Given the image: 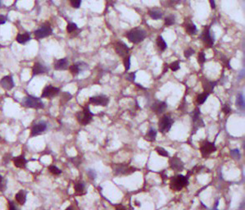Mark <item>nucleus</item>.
<instances>
[{
    "instance_id": "2f4dec72",
    "label": "nucleus",
    "mask_w": 245,
    "mask_h": 210,
    "mask_svg": "<svg viewBox=\"0 0 245 210\" xmlns=\"http://www.w3.org/2000/svg\"><path fill=\"white\" fill-rule=\"evenodd\" d=\"M155 151L157 153V154H159L160 156H162V157H168V156H169V153H168V152H167L164 148L156 147Z\"/></svg>"
},
{
    "instance_id": "a878e982",
    "label": "nucleus",
    "mask_w": 245,
    "mask_h": 210,
    "mask_svg": "<svg viewBox=\"0 0 245 210\" xmlns=\"http://www.w3.org/2000/svg\"><path fill=\"white\" fill-rule=\"evenodd\" d=\"M157 45L158 46V48L164 51L167 48V44L166 41L164 40V39L162 36H158L157 39Z\"/></svg>"
},
{
    "instance_id": "6e6552de",
    "label": "nucleus",
    "mask_w": 245,
    "mask_h": 210,
    "mask_svg": "<svg viewBox=\"0 0 245 210\" xmlns=\"http://www.w3.org/2000/svg\"><path fill=\"white\" fill-rule=\"evenodd\" d=\"M89 103L91 104L95 105V106H103V107H105V106H107V105L108 104V103H109V98L103 95L93 96V97L89 98Z\"/></svg>"
},
{
    "instance_id": "412c9836",
    "label": "nucleus",
    "mask_w": 245,
    "mask_h": 210,
    "mask_svg": "<svg viewBox=\"0 0 245 210\" xmlns=\"http://www.w3.org/2000/svg\"><path fill=\"white\" fill-rule=\"evenodd\" d=\"M46 72H47V68L44 65H42L39 63L34 64L33 68H32V72L34 75H39V74L44 73Z\"/></svg>"
},
{
    "instance_id": "3c124183",
    "label": "nucleus",
    "mask_w": 245,
    "mask_h": 210,
    "mask_svg": "<svg viewBox=\"0 0 245 210\" xmlns=\"http://www.w3.org/2000/svg\"><path fill=\"white\" fill-rule=\"evenodd\" d=\"M116 210H126V209H125V207H123V206L120 205V206H117V207L116 208Z\"/></svg>"
},
{
    "instance_id": "c9c22d12",
    "label": "nucleus",
    "mask_w": 245,
    "mask_h": 210,
    "mask_svg": "<svg viewBox=\"0 0 245 210\" xmlns=\"http://www.w3.org/2000/svg\"><path fill=\"white\" fill-rule=\"evenodd\" d=\"M169 67H170L171 70L173 71V72H176V71H178L179 69L180 68V63H179V61L173 62V63L170 64V66H169Z\"/></svg>"
},
{
    "instance_id": "473e14b6",
    "label": "nucleus",
    "mask_w": 245,
    "mask_h": 210,
    "mask_svg": "<svg viewBox=\"0 0 245 210\" xmlns=\"http://www.w3.org/2000/svg\"><path fill=\"white\" fill-rule=\"evenodd\" d=\"M48 170H49V172H50L51 173L53 174V175H55V176L60 175V174L62 173V170H61V169H59V168H57V167H56V166H54V165L49 166Z\"/></svg>"
},
{
    "instance_id": "6ab92c4d",
    "label": "nucleus",
    "mask_w": 245,
    "mask_h": 210,
    "mask_svg": "<svg viewBox=\"0 0 245 210\" xmlns=\"http://www.w3.org/2000/svg\"><path fill=\"white\" fill-rule=\"evenodd\" d=\"M13 163L15 165V167L18 168H25L26 167V158L24 157V155H20L18 157H16L13 160Z\"/></svg>"
},
{
    "instance_id": "e433bc0d",
    "label": "nucleus",
    "mask_w": 245,
    "mask_h": 210,
    "mask_svg": "<svg viewBox=\"0 0 245 210\" xmlns=\"http://www.w3.org/2000/svg\"><path fill=\"white\" fill-rule=\"evenodd\" d=\"M198 118H200V109L197 108H195L194 111L193 112V114H192V120L193 121H195L198 120Z\"/></svg>"
},
{
    "instance_id": "0eeeda50",
    "label": "nucleus",
    "mask_w": 245,
    "mask_h": 210,
    "mask_svg": "<svg viewBox=\"0 0 245 210\" xmlns=\"http://www.w3.org/2000/svg\"><path fill=\"white\" fill-rule=\"evenodd\" d=\"M216 147L212 142L205 140L200 145V152L203 158L208 157L212 153L216 152Z\"/></svg>"
},
{
    "instance_id": "4be33fe9",
    "label": "nucleus",
    "mask_w": 245,
    "mask_h": 210,
    "mask_svg": "<svg viewBox=\"0 0 245 210\" xmlns=\"http://www.w3.org/2000/svg\"><path fill=\"white\" fill-rule=\"evenodd\" d=\"M157 135V132L155 129H150L144 136V140L148 142H153L156 140V137Z\"/></svg>"
},
{
    "instance_id": "4c0bfd02",
    "label": "nucleus",
    "mask_w": 245,
    "mask_h": 210,
    "mask_svg": "<svg viewBox=\"0 0 245 210\" xmlns=\"http://www.w3.org/2000/svg\"><path fill=\"white\" fill-rule=\"evenodd\" d=\"M230 155L234 158H235V159H240V157H241L240 150L237 149H231V150H230Z\"/></svg>"
},
{
    "instance_id": "f257e3e1",
    "label": "nucleus",
    "mask_w": 245,
    "mask_h": 210,
    "mask_svg": "<svg viewBox=\"0 0 245 210\" xmlns=\"http://www.w3.org/2000/svg\"><path fill=\"white\" fill-rule=\"evenodd\" d=\"M189 183V178L183 175H176L170 181V188L175 191H180Z\"/></svg>"
},
{
    "instance_id": "a18cd8bd",
    "label": "nucleus",
    "mask_w": 245,
    "mask_h": 210,
    "mask_svg": "<svg viewBox=\"0 0 245 210\" xmlns=\"http://www.w3.org/2000/svg\"><path fill=\"white\" fill-rule=\"evenodd\" d=\"M222 112H224L225 114H228L231 112V108L228 104H225L224 107L222 108Z\"/></svg>"
},
{
    "instance_id": "ddd939ff",
    "label": "nucleus",
    "mask_w": 245,
    "mask_h": 210,
    "mask_svg": "<svg viewBox=\"0 0 245 210\" xmlns=\"http://www.w3.org/2000/svg\"><path fill=\"white\" fill-rule=\"evenodd\" d=\"M47 124L44 121H40L38 122L35 125H34L31 128V136H36L42 134L43 132L47 130Z\"/></svg>"
},
{
    "instance_id": "7ed1b4c3",
    "label": "nucleus",
    "mask_w": 245,
    "mask_h": 210,
    "mask_svg": "<svg viewBox=\"0 0 245 210\" xmlns=\"http://www.w3.org/2000/svg\"><path fill=\"white\" fill-rule=\"evenodd\" d=\"M135 172H136L135 168L124 163L114 164L112 166V172L115 176H128Z\"/></svg>"
},
{
    "instance_id": "a19ab883",
    "label": "nucleus",
    "mask_w": 245,
    "mask_h": 210,
    "mask_svg": "<svg viewBox=\"0 0 245 210\" xmlns=\"http://www.w3.org/2000/svg\"><path fill=\"white\" fill-rule=\"evenodd\" d=\"M206 61V57H205V54H204L203 52H200L198 53V62L200 64H203Z\"/></svg>"
},
{
    "instance_id": "aec40b11",
    "label": "nucleus",
    "mask_w": 245,
    "mask_h": 210,
    "mask_svg": "<svg viewBox=\"0 0 245 210\" xmlns=\"http://www.w3.org/2000/svg\"><path fill=\"white\" fill-rule=\"evenodd\" d=\"M16 202L21 205H24L26 202V191H25L24 190H21L19 192H17L16 194Z\"/></svg>"
},
{
    "instance_id": "49530a36",
    "label": "nucleus",
    "mask_w": 245,
    "mask_h": 210,
    "mask_svg": "<svg viewBox=\"0 0 245 210\" xmlns=\"http://www.w3.org/2000/svg\"><path fill=\"white\" fill-rule=\"evenodd\" d=\"M8 210H19L17 209L15 204L13 202H9L8 203Z\"/></svg>"
},
{
    "instance_id": "2eb2a0df",
    "label": "nucleus",
    "mask_w": 245,
    "mask_h": 210,
    "mask_svg": "<svg viewBox=\"0 0 245 210\" xmlns=\"http://www.w3.org/2000/svg\"><path fill=\"white\" fill-rule=\"evenodd\" d=\"M152 110L156 114H162L167 108V104L163 101H156L152 105Z\"/></svg>"
},
{
    "instance_id": "79ce46f5",
    "label": "nucleus",
    "mask_w": 245,
    "mask_h": 210,
    "mask_svg": "<svg viewBox=\"0 0 245 210\" xmlns=\"http://www.w3.org/2000/svg\"><path fill=\"white\" fill-rule=\"evenodd\" d=\"M71 99V94H69L68 92H64V93H63V95H62V100H61V101L65 100L64 103H67V102L69 101Z\"/></svg>"
},
{
    "instance_id": "de8ad7c7",
    "label": "nucleus",
    "mask_w": 245,
    "mask_h": 210,
    "mask_svg": "<svg viewBox=\"0 0 245 210\" xmlns=\"http://www.w3.org/2000/svg\"><path fill=\"white\" fill-rule=\"evenodd\" d=\"M135 72H131V73L128 74V77H127V79H128L130 81H134L135 79Z\"/></svg>"
},
{
    "instance_id": "dca6fc26",
    "label": "nucleus",
    "mask_w": 245,
    "mask_h": 210,
    "mask_svg": "<svg viewBox=\"0 0 245 210\" xmlns=\"http://www.w3.org/2000/svg\"><path fill=\"white\" fill-rule=\"evenodd\" d=\"M201 38H202V40L203 41L204 44H206L207 45H208V47H212V46L213 45L214 40L213 38L212 37V35H211L209 28H206V29L204 30L203 34H202V35H201Z\"/></svg>"
},
{
    "instance_id": "20e7f679",
    "label": "nucleus",
    "mask_w": 245,
    "mask_h": 210,
    "mask_svg": "<svg viewBox=\"0 0 245 210\" xmlns=\"http://www.w3.org/2000/svg\"><path fill=\"white\" fill-rule=\"evenodd\" d=\"M94 117V113L91 112V111L88 107L84 108L82 111H80L76 113V119L78 122L82 126H86L89 124Z\"/></svg>"
},
{
    "instance_id": "37998d69",
    "label": "nucleus",
    "mask_w": 245,
    "mask_h": 210,
    "mask_svg": "<svg viewBox=\"0 0 245 210\" xmlns=\"http://www.w3.org/2000/svg\"><path fill=\"white\" fill-rule=\"evenodd\" d=\"M70 3L74 8H79L81 4V0H70Z\"/></svg>"
},
{
    "instance_id": "b1692460",
    "label": "nucleus",
    "mask_w": 245,
    "mask_h": 210,
    "mask_svg": "<svg viewBox=\"0 0 245 210\" xmlns=\"http://www.w3.org/2000/svg\"><path fill=\"white\" fill-rule=\"evenodd\" d=\"M74 190L76 194L78 195H82L85 194V185L83 182H76L74 185Z\"/></svg>"
},
{
    "instance_id": "423d86ee",
    "label": "nucleus",
    "mask_w": 245,
    "mask_h": 210,
    "mask_svg": "<svg viewBox=\"0 0 245 210\" xmlns=\"http://www.w3.org/2000/svg\"><path fill=\"white\" fill-rule=\"evenodd\" d=\"M173 122L174 121L170 116L164 115L160 118L158 121V130L162 134L169 132L173 125Z\"/></svg>"
},
{
    "instance_id": "9b49d317",
    "label": "nucleus",
    "mask_w": 245,
    "mask_h": 210,
    "mask_svg": "<svg viewBox=\"0 0 245 210\" xmlns=\"http://www.w3.org/2000/svg\"><path fill=\"white\" fill-rule=\"evenodd\" d=\"M169 165L172 170L176 172H181L184 169V163L178 157H172L169 159Z\"/></svg>"
},
{
    "instance_id": "bb28decb",
    "label": "nucleus",
    "mask_w": 245,
    "mask_h": 210,
    "mask_svg": "<svg viewBox=\"0 0 245 210\" xmlns=\"http://www.w3.org/2000/svg\"><path fill=\"white\" fill-rule=\"evenodd\" d=\"M185 30L189 35H194L197 32V27L193 23H187L185 26Z\"/></svg>"
},
{
    "instance_id": "72a5a7b5",
    "label": "nucleus",
    "mask_w": 245,
    "mask_h": 210,
    "mask_svg": "<svg viewBox=\"0 0 245 210\" xmlns=\"http://www.w3.org/2000/svg\"><path fill=\"white\" fill-rule=\"evenodd\" d=\"M165 25L167 26H172L175 23V16H168L165 18Z\"/></svg>"
},
{
    "instance_id": "ea45409f",
    "label": "nucleus",
    "mask_w": 245,
    "mask_h": 210,
    "mask_svg": "<svg viewBox=\"0 0 245 210\" xmlns=\"http://www.w3.org/2000/svg\"><path fill=\"white\" fill-rule=\"evenodd\" d=\"M87 175H88L89 179H91V180H95L96 177H97L96 172H95L94 170H93V169H89V170H87Z\"/></svg>"
},
{
    "instance_id": "4468645a",
    "label": "nucleus",
    "mask_w": 245,
    "mask_h": 210,
    "mask_svg": "<svg viewBox=\"0 0 245 210\" xmlns=\"http://www.w3.org/2000/svg\"><path fill=\"white\" fill-rule=\"evenodd\" d=\"M0 85L6 90H11L14 88V81L11 76H5L0 80Z\"/></svg>"
},
{
    "instance_id": "1a4fd4ad",
    "label": "nucleus",
    "mask_w": 245,
    "mask_h": 210,
    "mask_svg": "<svg viewBox=\"0 0 245 210\" xmlns=\"http://www.w3.org/2000/svg\"><path fill=\"white\" fill-rule=\"evenodd\" d=\"M52 33V28L49 26V25H47V26L43 25L39 29L36 30L34 34H35V38L36 40H40V39H43V38L49 36Z\"/></svg>"
},
{
    "instance_id": "f3484780",
    "label": "nucleus",
    "mask_w": 245,
    "mask_h": 210,
    "mask_svg": "<svg viewBox=\"0 0 245 210\" xmlns=\"http://www.w3.org/2000/svg\"><path fill=\"white\" fill-rule=\"evenodd\" d=\"M216 85V82H214L212 80H208L207 79H204L203 80V87L204 92L210 95L211 93H212L214 88Z\"/></svg>"
},
{
    "instance_id": "864d4df0",
    "label": "nucleus",
    "mask_w": 245,
    "mask_h": 210,
    "mask_svg": "<svg viewBox=\"0 0 245 210\" xmlns=\"http://www.w3.org/2000/svg\"><path fill=\"white\" fill-rule=\"evenodd\" d=\"M0 4H1V0H0Z\"/></svg>"
},
{
    "instance_id": "c03bdc74",
    "label": "nucleus",
    "mask_w": 245,
    "mask_h": 210,
    "mask_svg": "<svg viewBox=\"0 0 245 210\" xmlns=\"http://www.w3.org/2000/svg\"><path fill=\"white\" fill-rule=\"evenodd\" d=\"M194 53V50L192 48H188L184 51V57L186 58H189Z\"/></svg>"
},
{
    "instance_id": "f704fd0d",
    "label": "nucleus",
    "mask_w": 245,
    "mask_h": 210,
    "mask_svg": "<svg viewBox=\"0 0 245 210\" xmlns=\"http://www.w3.org/2000/svg\"><path fill=\"white\" fill-rule=\"evenodd\" d=\"M77 29H78L77 25L75 24V23H69L67 26V31L68 33H72L75 31H76Z\"/></svg>"
},
{
    "instance_id": "603ef678",
    "label": "nucleus",
    "mask_w": 245,
    "mask_h": 210,
    "mask_svg": "<svg viewBox=\"0 0 245 210\" xmlns=\"http://www.w3.org/2000/svg\"><path fill=\"white\" fill-rule=\"evenodd\" d=\"M65 210H74V209H73V208H72L71 206H69V207H67V209H66Z\"/></svg>"
},
{
    "instance_id": "8fccbe9b",
    "label": "nucleus",
    "mask_w": 245,
    "mask_h": 210,
    "mask_svg": "<svg viewBox=\"0 0 245 210\" xmlns=\"http://www.w3.org/2000/svg\"><path fill=\"white\" fill-rule=\"evenodd\" d=\"M209 2H210V4H211V7H212V8H215V7H216L215 0H209Z\"/></svg>"
},
{
    "instance_id": "9d476101",
    "label": "nucleus",
    "mask_w": 245,
    "mask_h": 210,
    "mask_svg": "<svg viewBox=\"0 0 245 210\" xmlns=\"http://www.w3.org/2000/svg\"><path fill=\"white\" fill-rule=\"evenodd\" d=\"M59 92L60 89L57 87H54L52 85H48L43 90L41 98H53L57 96L59 94Z\"/></svg>"
},
{
    "instance_id": "5701e85b",
    "label": "nucleus",
    "mask_w": 245,
    "mask_h": 210,
    "mask_svg": "<svg viewBox=\"0 0 245 210\" xmlns=\"http://www.w3.org/2000/svg\"><path fill=\"white\" fill-rule=\"evenodd\" d=\"M30 40H31V35L29 33L19 34L16 36V41L21 44H25Z\"/></svg>"
},
{
    "instance_id": "58836bf2",
    "label": "nucleus",
    "mask_w": 245,
    "mask_h": 210,
    "mask_svg": "<svg viewBox=\"0 0 245 210\" xmlns=\"http://www.w3.org/2000/svg\"><path fill=\"white\" fill-rule=\"evenodd\" d=\"M124 66H125V70L127 72L130 68H131V57H125V60H124Z\"/></svg>"
},
{
    "instance_id": "393cba45",
    "label": "nucleus",
    "mask_w": 245,
    "mask_h": 210,
    "mask_svg": "<svg viewBox=\"0 0 245 210\" xmlns=\"http://www.w3.org/2000/svg\"><path fill=\"white\" fill-rule=\"evenodd\" d=\"M148 15H149V16L151 17L152 19L158 20V19H160L162 16V13L160 11L153 9V10L148 11Z\"/></svg>"
},
{
    "instance_id": "c756f323",
    "label": "nucleus",
    "mask_w": 245,
    "mask_h": 210,
    "mask_svg": "<svg viewBox=\"0 0 245 210\" xmlns=\"http://www.w3.org/2000/svg\"><path fill=\"white\" fill-rule=\"evenodd\" d=\"M69 70H70L71 73L72 74L73 76H77V75L80 72V68H79V66L77 63H76V64H73V65L70 66Z\"/></svg>"
},
{
    "instance_id": "09e8293b",
    "label": "nucleus",
    "mask_w": 245,
    "mask_h": 210,
    "mask_svg": "<svg viewBox=\"0 0 245 210\" xmlns=\"http://www.w3.org/2000/svg\"><path fill=\"white\" fill-rule=\"evenodd\" d=\"M7 21V17L5 16H0V25L5 24Z\"/></svg>"
},
{
    "instance_id": "7c9ffc66",
    "label": "nucleus",
    "mask_w": 245,
    "mask_h": 210,
    "mask_svg": "<svg viewBox=\"0 0 245 210\" xmlns=\"http://www.w3.org/2000/svg\"><path fill=\"white\" fill-rule=\"evenodd\" d=\"M7 189V180L0 175V192H4Z\"/></svg>"
},
{
    "instance_id": "cd10ccee",
    "label": "nucleus",
    "mask_w": 245,
    "mask_h": 210,
    "mask_svg": "<svg viewBox=\"0 0 245 210\" xmlns=\"http://www.w3.org/2000/svg\"><path fill=\"white\" fill-rule=\"evenodd\" d=\"M208 94H207V93H205V92L203 93V94L198 95V97H197V103H198V104H204V103L206 102L207 99H208Z\"/></svg>"
},
{
    "instance_id": "c85d7f7f",
    "label": "nucleus",
    "mask_w": 245,
    "mask_h": 210,
    "mask_svg": "<svg viewBox=\"0 0 245 210\" xmlns=\"http://www.w3.org/2000/svg\"><path fill=\"white\" fill-rule=\"evenodd\" d=\"M236 105L238 108H244V97H243V95L242 94H239L238 96H237V99H236Z\"/></svg>"
},
{
    "instance_id": "a211bd4d",
    "label": "nucleus",
    "mask_w": 245,
    "mask_h": 210,
    "mask_svg": "<svg viewBox=\"0 0 245 210\" xmlns=\"http://www.w3.org/2000/svg\"><path fill=\"white\" fill-rule=\"evenodd\" d=\"M54 68L56 70H67L68 68V60L67 58H60L54 63Z\"/></svg>"
},
{
    "instance_id": "f8f14e48",
    "label": "nucleus",
    "mask_w": 245,
    "mask_h": 210,
    "mask_svg": "<svg viewBox=\"0 0 245 210\" xmlns=\"http://www.w3.org/2000/svg\"><path fill=\"white\" fill-rule=\"evenodd\" d=\"M115 50L119 56L122 57V58H125L129 54L130 48L127 47V45L125 44V43L119 41L115 45Z\"/></svg>"
},
{
    "instance_id": "39448f33",
    "label": "nucleus",
    "mask_w": 245,
    "mask_h": 210,
    "mask_svg": "<svg viewBox=\"0 0 245 210\" xmlns=\"http://www.w3.org/2000/svg\"><path fill=\"white\" fill-rule=\"evenodd\" d=\"M126 37L131 43L139 44V43L142 42L145 39L146 32L142 29L135 28V29H133V30H131L128 32L127 35H126Z\"/></svg>"
},
{
    "instance_id": "f03ea898",
    "label": "nucleus",
    "mask_w": 245,
    "mask_h": 210,
    "mask_svg": "<svg viewBox=\"0 0 245 210\" xmlns=\"http://www.w3.org/2000/svg\"><path fill=\"white\" fill-rule=\"evenodd\" d=\"M21 104L26 108H35V109H42L44 108V103L39 98H37L35 96L28 95L22 99Z\"/></svg>"
}]
</instances>
